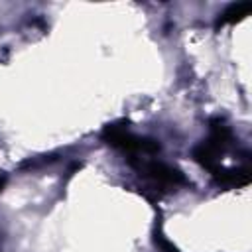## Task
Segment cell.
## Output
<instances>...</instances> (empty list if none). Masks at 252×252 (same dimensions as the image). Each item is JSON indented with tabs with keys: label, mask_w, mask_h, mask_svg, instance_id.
<instances>
[{
	"label": "cell",
	"mask_w": 252,
	"mask_h": 252,
	"mask_svg": "<svg viewBox=\"0 0 252 252\" xmlns=\"http://www.w3.org/2000/svg\"><path fill=\"white\" fill-rule=\"evenodd\" d=\"M130 163L136 165L146 177L161 183V185H179V183H185V175L175 169V167H169L165 163H159V161H146V159H134L130 158Z\"/></svg>",
	"instance_id": "cell-1"
},
{
	"label": "cell",
	"mask_w": 252,
	"mask_h": 252,
	"mask_svg": "<svg viewBox=\"0 0 252 252\" xmlns=\"http://www.w3.org/2000/svg\"><path fill=\"white\" fill-rule=\"evenodd\" d=\"M213 173L224 185H246L250 181V169L248 167H238V169H222V167H217Z\"/></svg>",
	"instance_id": "cell-2"
},
{
	"label": "cell",
	"mask_w": 252,
	"mask_h": 252,
	"mask_svg": "<svg viewBox=\"0 0 252 252\" xmlns=\"http://www.w3.org/2000/svg\"><path fill=\"white\" fill-rule=\"evenodd\" d=\"M252 10V4L250 2H238V4H230L219 18V26L222 24H232V22H238L242 20L244 16H248V12Z\"/></svg>",
	"instance_id": "cell-3"
},
{
	"label": "cell",
	"mask_w": 252,
	"mask_h": 252,
	"mask_svg": "<svg viewBox=\"0 0 252 252\" xmlns=\"http://www.w3.org/2000/svg\"><path fill=\"white\" fill-rule=\"evenodd\" d=\"M2 185H4V177L0 175V189H2Z\"/></svg>",
	"instance_id": "cell-4"
}]
</instances>
